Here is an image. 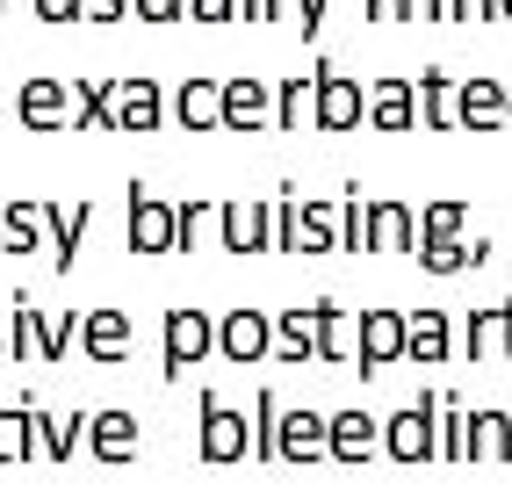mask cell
Instances as JSON below:
<instances>
[{
    "label": "cell",
    "mask_w": 512,
    "mask_h": 498,
    "mask_svg": "<svg viewBox=\"0 0 512 498\" xmlns=\"http://www.w3.org/2000/svg\"><path fill=\"white\" fill-rule=\"evenodd\" d=\"M275 123V80H253V73H238V80H224V130H267Z\"/></svg>",
    "instance_id": "cell-15"
},
{
    "label": "cell",
    "mask_w": 512,
    "mask_h": 498,
    "mask_svg": "<svg viewBox=\"0 0 512 498\" xmlns=\"http://www.w3.org/2000/svg\"><path fill=\"white\" fill-rule=\"evenodd\" d=\"M217 354V318L210 311H166L159 318V376L181 383V369Z\"/></svg>",
    "instance_id": "cell-3"
},
{
    "label": "cell",
    "mask_w": 512,
    "mask_h": 498,
    "mask_svg": "<svg viewBox=\"0 0 512 498\" xmlns=\"http://www.w3.org/2000/svg\"><path fill=\"white\" fill-rule=\"evenodd\" d=\"M44 224H51V268L73 275L80 268V239L94 224V203H87V195H80V203H44Z\"/></svg>",
    "instance_id": "cell-19"
},
{
    "label": "cell",
    "mask_w": 512,
    "mask_h": 498,
    "mask_svg": "<svg viewBox=\"0 0 512 498\" xmlns=\"http://www.w3.org/2000/svg\"><path fill=\"white\" fill-rule=\"evenodd\" d=\"M383 455L404 462V470L440 455V390H419L412 405H397V412L383 419Z\"/></svg>",
    "instance_id": "cell-1"
},
{
    "label": "cell",
    "mask_w": 512,
    "mask_h": 498,
    "mask_svg": "<svg viewBox=\"0 0 512 498\" xmlns=\"http://www.w3.org/2000/svg\"><path fill=\"white\" fill-rule=\"evenodd\" d=\"M130 311H80V354L94 361V369H116V361H130Z\"/></svg>",
    "instance_id": "cell-12"
},
{
    "label": "cell",
    "mask_w": 512,
    "mask_h": 498,
    "mask_svg": "<svg viewBox=\"0 0 512 498\" xmlns=\"http://www.w3.org/2000/svg\"><path fill=\"white\" fill-rule=\"evenodd\" d=\"M448 22H476V0H448Z\"/></svg>",
    "instance_id": "cell-48"
},
{
    "label": "cell",
    "mask_w": 512,
    "mask_h": 498,
    "mask_svg": "<svg viewBox=\"0 0 512 498\" xmlns=\"http://www.w3.org/2000/svg\"><path fill=\"white\" fill-rule=\"evenodd\" d=\"M476 441H469V412L455 390H440V462H469Z\"/></svg>",
    "instance_id": "cell-33"
},
{
    "label": "cell",
    "mask_w": 512,
    "mask_h": 498,
    "mask_svg": "<svg viewBox=\"0 0 512 498\" xmlns=\"http://www.w3.org/2000/svg\"><path fill=\"white\" fill-rule=\"evenodd\" d=\"M419 246V210L397 195H368V253H412Z\"/></svg>",
    "instance_id": "cell-13"
},
{
    "label": "cell",
    "mask_w": 512,
    "mask_h": 498,
    "mask_svg": "<svg viewBox=\"0 0 512 498\" xmlns=\"http://www.w3.org/2000/svg\"><path fill=\"white\" fill-rule=\"evenodd\" d=\"M51 224H44V195H8L0 203V253H44Z\"/></svg>",
    "instance_id": "cell-18"
},
{
    "label": "cell",
    "mask_w": 512,
    "mask_h": 498,
    "mask_svg": "<svg viewBox=\"0 0 512 498\" xmlns=\"http://www.w3.org/2000/svg\"><path fill=\"white\" fill-rule=\"evenodd\" d=\"M368 22H404V0H368Z\"/></svg>",
    "instance_id": "cell-46"
},
{
    "label": "cell",
    "mask_w": 512,
    "mask_h": 498,
    "mask_svg": "<svg viewBox=\"0 0 512 498\" xmlns=\"http://www.w3.org/2000/svg\"><path fill=\"white\" fill-rule=\"evenodd\" d=\"M37 455V434H29V397H0V462H29Z\"/></svg>",
    "instance_id": "cell-32"
},
{
    "label": "cell",
    "mask_w": 512,
    "mask_h": 498,
    "mask_svg": "<svg viewBox=\"0 0 512 498\" xmlns=\"http://www.w3.org/2000/svg\"><path fill=\"white\" fill-rule=\"evenodd\" d=\"M455 87L462 80H448V65H426L419 73V123L426 130H455Z\"/></svg>",
    "instance_id": "cell-26"
},
{
    "label": "cell",
    "mask_w": 512,
    "mask_h": 498,
    "mask_svg": "<svg viewBox=\"0 0 512 498\" xmlns=\"http://www.w3.org/2000/svg\"><path fill=\"white\" fill-rule=\"evenodd\" d=\"M368 123L383 130V138L419 130V80H368Z\"/></svg>",
    "instance_id": "cell-14"
},
{
    "label": "cell",
    "mask_w": 512,
    "mask_h": 498,
    "mask_svg": "<svg viewBox=\"0 0 512 498\" xmlns=\"http://www.w3.org/2000/svg\"><path fill=\"white\" fill-rule=\"evenodd\" d=\"M188 22H238V0H188Z\"/></svg>",
    "instance_id": "cell-41"
},
{
    "label": "cell",
    "mask_w": 512,
    "mask_h": 498,
    "mask_svg": "<svg viewBox=\"0 0 512 498\" xmlns=\"http://www.w3.org/2000/svg\"><path fill=\"white\" fill-rule=\"evenodd\" d=\"M37 22H87V0H37Z\"/></svg>",
    "instance_id": "cell-42"
},
{
    "label": "cell",
    "mask_w": 512,
    "mask_h": 498,
    "mask_svg": "<svg viewBox=\"0 0 512 498\" xmlns=\"http://www.w3.org/2000/svg\"><path fill=\"white\" fill-rule=\"evenodd\" d=\"M0 15H8V0H0Z\"/></svg>",
    "instance_id": "cell-52"
},
{
    "label": "cell",
    "mask_w": 512,
    "mask_h": 498,
    "mask_svg": "<svg viewBox=\"0 0 512 498\" xmlns=\"http://www.w3.org/2000/svg\"><path fill=\"white\" fill-rule=\"evenodd\" d=\"M505 361H512V296H505Z\"/></svg>",
    "instance_id": "cell-49"
},
{
    "label": "cell",
    "mask_w": 512,
    "mask_h": 498,
    "mask_svg": "<svg viewBox=\"0 0 512 498\" xmlns=\"http://www.w3.org/2000/svg\"><path fill=\"white\" fill-rule=\"evenodd\" d=\"M130 195V217H123V239H130V253H174V203L166 195H152L145 181H130L123 188Z\"/></svg>",
    "instance_id": "cell-6"
},
{
    "label": "cell",
    "mask_w": 512,
    "mask_h": 498,
    "mask_svg": "<svg viewBox=\"0 0 512 498\" xmlns=\"http://www.w3.org/2000/svg\"><path fill=\"white\" fill-rule=\"evenodd\" d=\"M476 22H505V0H476Z\"/></svg>",
    "instance_id": "cell-47"
},
{
    "label": "cell",
    "mask_w": 512,
    "mask_h": 498,
    "mask_svg": "<svg viewBox=\"0 0 512 498\" xmlns=\"http://www.w3.org/2000/svg\"><path fill=\"white\" fill-rule=\"evenodd\" d=\"M73 130H116V80H73Z\"/></svg>",
    "instance_id": "cell-27"
},
{
    "label": "cell",
    "mask_w": 512,
    "mask_h": 498,
    "mask_svg": "<svg viewBox=\"0 0 512 498\" xmlns=\"http://www.w3.org/2000/svg\"><path fill=\"white\" fill-rule=\"evenodd\" d=\"M282 462H332V419L282 405Z\"/></svg>",
    "instance_id": "cell-17"
},
{
    "label": "cell",
    "mask_w": 512,
    "mask_h": 498,
    "mask_svg": "<svg viewBox=\"0 0 512 498\" xmlns=\"http://www.w3.org/2000/svg\"><path fill=\"white\" fill-rule=\"evenodd\" d=\"M174 123L181 130H224V80H181L174 87Z\"/></svg>",
    "instance_id": "cell-24"
},
{
    "label": "cell",
    "mask_w": 512,
    "mask_h": 498,
    "mask_svg": "<svg viewBox=\"0 0 512 498\" xmlns=\"http://www.w3.org/2000/svg\"><path fill=\"white\" fill-rule=\"evenodd\" d=\"M0 361H8V311H0Z\"/></svg>",
    "instance_id": "cell-50"
},
{
    "label": "cell",
    "mask_w": 512,
    "mask_h": 498,
    "mask_svg": "<svg viewBox=\"0 0 512 498\" xmlns=\"http://www.w3.org/2000/svg\"><path fill=\"white\" fill-rule=\"evenodd\" d=\"M166 116H174V94H166L159 80H145V73L116 80V130L123 138H145V130H159Z\"/></svg>",
    "instance_id": "cell-10"
},
{
    "label": "cell",
    "mask_w": 512,
    "mask_h": 498,
    "mask_svg": "<svg viewBox=\"0 0 512 498\" xmlns=\"http://www.w3.org/2000/svg\"><path fill=\"white\" fill-rule=\"evenodd\" d=\"M505 123H512V109H505Z\"/></svg>",
    "instance_id": "cell-53"
},
{
    "label": "cell",
    "mask_w": 512,
    "mask_h": 498,
    "mask_svg": "<svg viewBox=\"0 0 512 498\" xmlns=\"http://www.w3.org/2000/svg\"><path fill=\"white\" fill-rule=\"evenodd\" d=\"M29 434H37V455L44 462H73V448H87V412H44L37 397H29Z\"/></svg>",
    "instance_id": "cell-20"
},
{
    "label": "cell",
    "mask_w": 512,
    "mask_h": 498,
    "mask_svg": "<svg viewBox=\"0 0 512 498\" xmlns=\"http://www.w3.org/2000/svg\"><path fill=\"white\" fill-rule=\"evenodd\" d=\"M311 318H318V361H354V347H361V311H339L332 296H318L311 304Z\"/></svg>",
    "instance_id": "cell-22"
},
{
    "label": "cell",
    "mask_w": 512,
    "mask_h": 498,
    "mask_svg": "<svg viewBox=\"0 0 512 498\" xmlns=\"http://www.w3.org/2000/svg\"><path fill=\"white\" fill-rule=\"evenodd\" d=\"M512 109V80H491V73H469L455 87V130H498Z\"/></svg>",
    "instance_id": "cell-11"
},
{
    "label": "cell",
    "mask_w": 512,
    "mask_h": 498,
    "mask_svg": "<svg viewBox=\"0 0 512 498\" xmlns=\"http://www.w3.org/2000/svg\"><path fill=\"white\" fill-rule=\"evenodd\" d=\"M15 116H22V130H73V80H58V73L22 80L15 87Z\"/></svg>",
    "instance_id": "cell-8"
},
{
    "label": "cell",
    "mask_w": 512,
    "mask_h": 498,
    "mask_svg": "<svg viewBox=\"0 0 512 498\" xmlns=\"http://www.w3.org/2000/svg\"><path fill=\"white\" fill-rule=\"evenodd\" d=\"M253 455L260 462H282V405H275V390L253 397Z\"/></svg>",
    "instance_id": "cell-35"
},
{
    "label": "cell",
    "mask_w": 512,
    "mask_h": 498,
    "mask_svg": "<svg viewBox=\"0 0 512 498\" xmlns=\"http://www.w3.org/2000/svg\"><path fill=\"white\" fill-rule=\"evenodd\" d=\"M404 22H448V0H404Z\"/></svg>",
    "instance_id": "cell-43"
},
{
    "label": "cell",
    "mask_w": 512,
    "mask_h": 498,
    "mask_svg": "<svg viewBox=\"0 0 512 498\" xmlns=\"http://www.w3.org/2000/svg\"><path fill=\"white\" fill-rule=\"evenodd\" d=\"M8 361H44V311L29 296L8 304Z\"/></svg>",
    "instance_id": "cell-28"
},
{
    "label": "cell",
    "mask_w": 512,
    "mask_h": 498,
    "mask_svg": "<svg viewBox=\"0 0 512 498\" xmlns=\"http://www.w3.org/2000/svg\"><path fill=\"white\" fill-rule=\"evenodd\" d=\"M296 253H339V203L296 195Z\"/></svg>",
    "instance_id": "cell-25"
},
{
    "label": "cell",
    "mask_w": 512,
    "mask_h": 498,
    "mask_svg": "<svg viewBox=\"0 0 512 498\" xmlns=\"http://www.w3.org/2000/svg\"><path fill=\"white\" fill-rule=\"evenodd\" d=\"M462 354H469V361H491V354H505V304H491V311H469V325H462Z\"/></svg>",
    "instance_id": "cell-31"
},
{
    "label": "cell",
    "mask_w": 512,
    "mask_h": 498,
    "mask_svg": "<svg viewBox=\"0 0 512 498\" xmlns=\"http://www.w3.org/2000/svg\"><path fill=\"white\" fill-rule=\"evenodd\" d=\"M505 22H512V0H505Z\"/></svg>",
    "instance_id": "cell-51"
},
{
    "label": "cell",
    "mask_w": 512,
    "mask_h": 498,
    "mask_svg": "<svg viewBox=\"0 0 512 498\" xmlns=\"http://www.w3.org/2000/svg\"><path fill=\"white\" fill-rule=\"evenodd\" d=\"M404 332H412V311H361L354 376H383L390 361H404Z\"/></svg>",
    "instance_id": "cell-7"
},
{
    "label": "cell",
    "mask_w": 512,
    "mask_h": 498,
    "mask_svg": "<svg viewBox=\"0 0 512 498\" xmlns=\"http://www.w3.org/2000/svg\"><path fill=\"white\" fill-rule=\"evenodd\" d=\"M195 455L202 462H246L253 455V412H231L217 390H202L195 397Z\"/></svg>",
    "instance_id": "cell-2"
},
{
    "label": "cell",
    "mask_w": 512,
    "mask_h": 498,
    "mask_svg": "<svg viewBox=\"0 0 512 498\" xmlns=\"http://www.w3.org/2000/svg\"><path fill=\"white\" fill-rule=\"evenodd\" d=\"M282 0H238V22H275Z\"/></svg>",
    "instance_id": "cell-44"
},
{
    "label": "cell",
    "mask_w": 512,
    "mask_h": 498,
    "mask_svg": "<svg viewBox=\"0 0 512 498\" xmlns=\"http://www.w3.org/2000/svg\"><path fill=\"white\" fill-rule=\"evenodd\" d=\"M419 231H433V239H462V231H469V203H462V195H433V203L419 210Z\"/></svg>",
    "instance_id": "cell-36"
},
{
    "label": "cell",
    "mask_w": 512,
    "mask_h": 498,
    "mask_svg": "<svg viewBox=\"0 0 512 498\" xmlns=\"http://www.w3.org/2000/svg\"><path fill=\"white\" fill-rule=\"evenodd\" d=\"M318 109V80H275V130H303Z\"/></svg>",
    "instance_id": "cell-34"
},
{
    "label": "cell",
    "mask_w": 512,
    "mask_h": 498,
    "mask_svg": "<svg viewBox=\"0 0 512 498\" xmlns=\"http://www.w3.org/2000/svg\"><path fill=\"white\" fill-rule=\"evenodd\" d=\"M275 354L282 361H318V318L311 311H275Z\"/></svg>",
    "instance_id": "cell-29"
},
{
    "label": "cell",
    "mask_w": 512,
    "mask_h": 498,
    "mask_svg": "<svg viewBox=\"0 0 512 498\" xmlns=\"http://www.w3.org/2000/svg\"><path fill=\"white\" fill-rule=\"evenodd\" d=\"M138 22H188V0H130Z\"/></svg>",
    "instance_id": "cell-39"
},
{
    "label": "cell",
    "mask_w": 512,
    "mask_h": 498,
    "mask_svg": "<svg viewBox=\"0 0 512 498\" xmlns=\"http://www.w3.org/2000/svg\"><path fill=\"white\" fill-rule=\"evenodd\" d=\"M469 462H512V412H469Z\"/></svg>",
    "instance_id": "cell-30"
},
{
    "label": "cell",
    "mask_w": 512,
    "mask_h": 498,
    "mask_svg": "<svg viewBox=\"0 0 512 498\" xmlns=\"http://www.w3.org/2000/svg\"><path fill=\"white\" fill-rule=\"evenodd\" d=\"M138 419H130L123 405H109V412H87V455L94 462H109V470H116V462H138Z\"/></svg>",
    "instance_id": "cell-16"
},
{
    "label": "cell",
    "mask_w": 512,
    "mask_h": 498,
    "mask_svg": "<svg viewBox=\"0 0 512 498\" xmlns=\"http://www.w3.org/2000/svg\"><path fill=\"white\" fill-rule=\"evenodd\" d=\"M339 253H368V195L347 188V203H339Z\"/></svg>",
    "instance_id": "cell-38"
},
{
    "label": "cell",
    "mask_w": 512,
    "mask_h": 498,
    "mask_svg": "<svg viewBox=\"0 0 512 498\" xmlns=\"http://www.w3.org/2000/svg\"><path fill=\"white\" fill-rule=\"evenodd\" d=\"M325 8H332V0H296V37H303V44H318V29H325Z\"/></svg>",
    "instance_id": "cell-40"
},
{
    "label": "cell",
    "mask_w": 512,
    "mask_h": 498,
    "mask_svg": "<svg viewBox=\"0 0 512 498\" xmlns=\"http://www.w3.org/2000/svg\"><path fill=\"white\" fill-rule=\"evenodd\" d=\"M210 217H217L210 195H181V203H174V253H195V239H202Z\"/></svg>",
    "instance_id": "cell-37"
},
{
    "label": "cell",
    "mask_w": 512,
    "mask_h": 498,
    "mask_svg": "<svg viewBox=\"0 0 512 498\" xmlns=\"http://www.w3.org/2000/svg\"><path fill=\"white\" fill-rule=\"evenodd\" d=\"M130 0H87V22H123Z\"/></svg>",
    "instance_id": "cell-45"
},
{
    "label": "cell",
    "mask_w": 512,
    "mask_h": 498,
    "mask_svg": "<svg viewBox=\"0 0 512 498\" xmlns=\"http://www.w3.org/2000/svg\"><path fill=\"white\" fill-rule=\"evenodd\" d=\"M217 354L238 361V369L267 361V354H275V311H224L217 318Z\"/></svg>",
    "instance_id": "cell-9"
},
{
    "label": "cell",
    "mask_w": 512,
    "mask_h": 498,
    "mask_svg": "<svg viewBox=\"0 0 512 498\" xmlns=\"http://www.w3.org/2000/svg\"><path fill=\"white\" fill-rule=\"evenodd\" d=\"M217 239L224 253H275V203L267 195H238V203H217Z\"/></svg>",
    "instance_id": "cell-4"
},
{
    "label": "cell",
    "mask_w": 512,
    "mask_h": 498,
    "mask_svg": "<svg viewBox=\"0 0 512 498\" xmlns=\"http://www.w3.org/2000/svg\"><path fill=\"white\" fill-rule=\"evenodd\" d=\"M448 354H455V325H448V311H412V332H404V361H419V369H440Z\"/></svg>",
    "instance_id": "cell-23"
},
{
    "label": "cell",
    "mask_w": 512,
    "mask_h": 498,
    "mask_svg": "<svg viewBox=\"0 0 512 498\" xmlns=\"http://www.w3.org/2000/svg\"><path fill=\"white\" fill-rule=\"evenodd\" d=\"M375 455H383V419H368V412H332V462H347V470H354V462H375Z\"/></svg>",
    "instance_id": "cell-21"
},
{
    "label": "cell",
    "mask_w": 512,
    "mask_h": 498,
    "mask_svg": "<svg viewBox=\"0 0 512 498\" xmlns=\"http://www.w3.org/2000/svg\"><path fill=\"white\" fill-rule=\"evenodd\" d=\"M311 80H318V109H311L318 130H332V138H339V130L368 123V80H347L332 58H318V73H311Z\"/></svg>",
    "instance_id": "cell-5"
}]
</instances>
